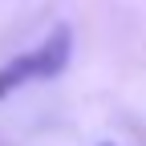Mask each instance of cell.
Instances as JSON below:
<instances>
[{
  "label": "cell",
  "instance_id": "1",
  "mask_svg": "<svg viewBox=\"0 0 146 146\" xmlns=\"http://www.w3.org/2000/svg\"><path fill=\"white\" fill-rule=\"evenodd\" d=\"M69 61H73V29L57 25L36 49H25V53H16L12 61L0 65V102H8L12 94H21L25 85L61 77L69 69Z\"/></svg>",
  "mask_w": 146,
  "mask_h": 146
},
{
  "label": "cell",
  "instance_id": "2",
  "mask_svg": "<svg viewBox=\"0 0 146 146\" xmlns=\"http://www.w3.org/2000/svg\"><path fill=\"white\" fill-rule=\"evenodd\" d=\"M102 146H114V142H102Z\"/></svg>",
  "mask_w": 146,
  "mask_h": 146
}]
</instances>
